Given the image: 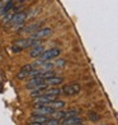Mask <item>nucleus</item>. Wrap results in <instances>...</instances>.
I'll return each instance as SVG.
<instances>
[{
	"mask_svg": "<svg viewBox=\"0 0 118 125\" xmlns=\"http://www.w3.org/2000/svg\"><path fill=\"white\" fill-rule=\"evenodd\" d=\"M27 19V13L24 12H19V13H17L12 17V19H10L9 22V24H20V23H24V21Z\"/></svg>",
	"mask_w": 118,
	"mask_h": 125,
	"instance_id": "nucleus-8",
	"label": "nucleus"
},
{
	"mask_svg": "<svg viewBox=\"0 0 118 125\" xmlns=\"http://www.w3.org/2000/svg\"><path fill=\"white\" fill-rule=\"evenodd\" d=\"M57 98V96H52V94H39L37 97L33 98V104L34 105H48L50 102H52L53 100Z\"/></svg>",
	"mask_w": 118,
	"mask_h": 125,
	"instance_id": "nucleus-3",
	"label": "nucleus"
},
{
	"mask_svg": "<svg viewBox=\"0 0 118 125\" xmlns=\"http://www.w3.org/2000/svg\"><path fill=\"white\" fill-rule=\"evenodd\" d=\"M43 51H44L43 46L38 43V45H36V46H33V47L31 49V51H29V56H31V58H38V56L41 55Z\"/></svg>",
	"mask_w": 118,
	"mask_h": 125,
	"instance_id": "nucleus-10",
	"label": "nucleus"
},
{
	"mask_svg": "<svg viewBox=\"0 0 118 125\" xmlns=\"http://www.w3.org/2000/svg\"><path fill=\"white\" fill-rule=\"evenodd\" d=\"M23 0H14V3H22Z\"/></svg>",
	"mask_w": 118,
	"mask_h": 125,
	"instance_id": "nucleus-19",
	"label": "nucleus"
},
{
	"mask_svg": "<svg viewBox=\"0 0 118 125\" xmlns=\"http://www.w3.org/2000/svg\"><path fill=\"white\" fill-rule=\"evenodd\" d=\"M31 121L47 123V121H48V116H47V115H37V114H33V116L31 117Z\"/></svg>",
	"mask_w": 118,
	"mask_h": 125,
	"instance_id": "nucleus-12",
	"label": "nucleus"
},
{
	"mask_svg": "<svg viewBox=\"0 0 118 125\" xmlns=\"http://www.w3.org/2000/svg\"><path fill=\"white\" fill-rule=\"evenodd\" d=\"M42 93H44V94H52V96H59L61 93V88H53V87L48 88L47 87L46 89H43Z\"/></svg>",
	"mask_w": 118,
	"mask_h": 125,
	"instance_id": "nucleus-14",
	"label": "nucleus"
},
{
	"mask_svg": "<svg viewBox=\"0 0 118 125\" xmlns=\"http://www.w3.org/2000/svg\"><path fill=\"white\" fill-rule=\"evenodd\" d=\"M39 27H41V24L39 23H34V24H29V26H27V27H23L22 28V32H24V33H32L33 32H36L37 30H39Z\"/></svg>",
	"mask_w": 118,
	"mask_h": 125,
	"instance_id": "nucleus-11",
	"label": "nucleus"
},
{
	"mask_svg": "<svg viewBox=\"0 0 118 125\" xmlns=\"http://www.w3.org/2000/svg\"><path fill=\"white\" fill-rule=\"evenodd\" d=\"M28 125H46V123H36V121H31Z\"/></svg>",
	"mask_w": 118,
	"mask_h": 125,
	"instance_id": "nucleus-18",
	"label": "nucleus"
},
{
	"mask_svg": "<svg viewBox=\"0 0 118 125\" xmlns=\"http://www.w3.org/2000/svg\"><path fill=\"white\" fill-rule=\"evenodd\" d=\"M55 110L50 105H34V112L37 115H52Z\"/></svg>",
	"mask_w": 118,
	"mask_h": 125,
	"instance_id": "nucleus-5",
	"label": "nucleus"
},
{
	"mask_svg": "<svg viewBox=\"0 0 118 125\" xmlns=\"http://www.w3.org/2000/svg\"><path fill=\"white\" fill-rule=\"evenodd\" d=\"M80 89H81L80 84L71 83V84H66V86H64L61 88V93H64L66 96H74V94H77L80 92Z\"/></svg>",
	"mask_w": 118,
	"mask_h": 125,
	"instance_id": "nucleus-2",
	"label": "nucleus"
},
{
	"mask_svg": "<svg viewBox=\"0 0 118 125\" xmlns=\"http://www.w3.org/2000/svg\"><path fill=\"white\" fill-rule=\"evenodd\" d=\"M53 65L55 66H64L65 65V60H56V62H53Z\"/></svg>",
	"mask_w": 118,
	"mask_h": 125,
	"instance_id": "nucleus-17",
	"label": "nucleus"
},
{
	"mask_svg": "<svg viewBox=\"0 0 118 125\" xmlns=\"http://www.w3.org/2000/svg\"><path fill=\"white\" fill-rule=\"evenodd\" d=\"M44 81V83L47 84V86L50 87V86H57V84H61L64 82V78L62 77H56V75H53V77H50V78H47V79H43Z\"/></svg>",
	"mask_w": 118,
	"mask_h": 125,
	"instance_id": "nucleus-9",
	"label": "nucleus"
},
{
	"mask_svg": "<svg viewBox=\"0 0 118 125\" xmlns=\"http://www.w3.org/2000/svg\"><path fill=\"white\" fill-rule=\"evenodd\" d=\"M81 119L79 116H72L67 119H61L59 120V125H81Z\"/></svg>",
	"mask_w": 118,
	"mask_h": 125,
	"instance_id": "nucleus-7",
	"label": "nucleus"
},
{
	"mask_svg": "<svg viewBox=\"0 0 118 125\" xmlns=\"http://www.w3.org/2000/svg\"><path fill=\"white\" fill-rule=\"evenodd\" d=\"M23 1H27V0H23Z\"/></svg>",
	"mask_w": 118,
	"mask_h": 125,
	"instance_id": "nucleus-20",
	"label": "nucleus"
},
{
	"mask_svg": "<svg viewBox=\"0 0 118 125\" xmlns=\"http://www.w3.org/2000/svg\"><path fill=\"white\" fill-rule=\"evenodd\" d=\"M12 17H13V14H10L9 12H8L7 14H4V18H3V23H4V24L9 23V22H10V19H12Z\"/></svg>",
	"mask_w": 118,
	"mask_h": 125,
	"instance_id": "nucleus-16",
	"label": "nucleus"
},
{
	"mask_svg": "<svg viewBox=\"0 0 118 125\" xmlns=\"http://www.w3.org/2000/svg\"><path fill=\"white\" fill-rule=\"evenodd\" d=\"M48 105L51 106L52 109L56 111V110H61V109H64V107H65V102H64V101H57V98H56V100H53L52 102H50Z\"/></svg>",
	"mask_w": 118,
	"mask_h": 125,
	"instance_id": "nucleus-13",
	"label": "nucleus"
},
{
	"mask_svg": "<svg viewBox=\"0 0 118 125\" xmlns=\"http://www.w3.org/2000/svg\"><path fill=\"white\" fill-rule=\"evenodd\" d=\"M34 64H27V65H24L22 69L19 70V73L17 74V78L18 79H24V78H27V77H29V74H31V72L34 69Z\"/></svg>",
	"mask_w": 118,
	"mask_h": 125,
	"instance_id": "nucleus-6",
	"label": "nucleus"
},
{
	"mask_svg": "<svg viewBox=\"0 0 118 125\" xmlns=\"http://www.w3.org/2000/svg\"><path fill=\"white\" fill-rule=\"evenodd\" d=\"M60 54H61V49H59V47H53V49H50V50H47V51H43V52L38 56L39 59L34 62V66L42 65L44 61H48V60H51V59L57 58Z\"/></svg>",
	"mask_w": 118,
	"mask_h": 125,
	"instance_id": "nucleus-1",
	"label": "nucleus"
},
{
	"mask_svg": "<svg viewBox=\"0 0 118 125\" xmlns=\"http://www.w3.org/2000/svg\"><path fill=\"white\" fill-rule=\"evenodd\" d=\"M88 117H89V120H92V121H98L99 119H100V116L98 115L97 112H90L88 115Z\"/></svg>",
	"mask_w": 118,
	"mask_h": 125,
	"instance_id": "nucleus-15",
	"label": "nucleus"
},
{
	"mask_svg": "<svg viewBox=\"0 0 118 125\" xmlns=\"http://www.w3.org/2000/svg\"><path fill=\"white\" fill-rule=\"evenodd\" d=\"M51 33H52V28L44 27V28H39V30H37L36 32H33L29 37L33 38V40H39V38H44V37L50 36Z\"/></svg>",
	"mask_w": 118,
	"mask_h": 125,
	"instance_id": "nucleus-4",
	"label": "nucleus"
}]
</instances>
